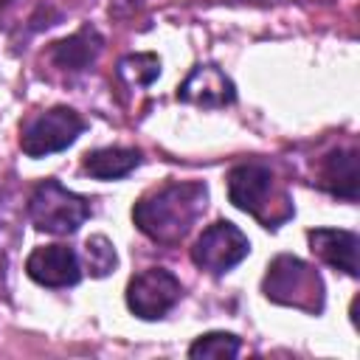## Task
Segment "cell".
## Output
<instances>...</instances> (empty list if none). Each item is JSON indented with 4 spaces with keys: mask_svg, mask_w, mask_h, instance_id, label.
I'll return each mask as SVG.
<instances>
[{
    "mask_svg": "<svg viewBox=\"0 0 360 360\" xmlns=\"http://www.w3.org/2000/svg\"><path fill=\"white\" fill-rule=\"evenodd\" d=\"M208 188L205 183H166L146 197H141L132 208V219L158 245H177L197 217L205 211Z\"/></svg>",
    "mask_w": 360,
    "mask_h": 360,
    "instance_id": "obj_1",
    "label": "cell"
},
{
    "mask_svg": "<svg viewBox=\"0 0 360 360\" xmlns=\"http://www.w3.org/2000/svg\"><path fill=\"white\" fill-rule=\"evenodd\" d=\"M264 295L276 304L307 309V312H321L323 307L321 276L307 262L290 253H281L270 262L264 276Z\"/></svg>",
    "mask_w": 360,
    "mask_h": 360,
    "instance_id": "obj_2",
    "label": "cell"
},
{
    "mask_svg": "<svg viewBox=\"0 0 360 360\" xmlns=\"http://www.w3.org/2000/svg\"><path fill=\"white\" fill-rule=\"evenodd\" d=\"M28 217L45 233H73L90 217V202L48 177L31 191Z\"/></svg>",
    "mask_w": 360,
    "mask_h": 360,
    "instance_id": "obj_3",
    "label": "cell"
},
{
    "mask_svg": "<svg viewBox=\"0 0 360 360\" xmlns=\"http://www.w3.org/2000/svg\"><path fill=\"white\" fill-rule=\"evenodd\" d=\"M84 132V118L70 107H51L22 124L20 146L28 158H45L68 149Z\"/></svg>",
    "mask_w": 360,
    "mask_h": 360,
    "instance_id": "obj_4",
    "label": "cell"
},
{
    "mask_svg": "<svg viewBox=\"0 0 360 360\" xmlns=\"http://www.w3.org/2000/svg\"><path fill=\"white\" fill-rule=\"evenodd\" d=\"M228 197L236 208L248 211L250 217H256L264 228H276V217H273V202L276 200V180L270 166L264 163H239L228 172Z\"/></svg>",
    "mask_w": 360,
    "mask_h": 360,
    "instance_id": "obj_5",
    "label": "cell"
},
{
    "mask_svg": "<svg viewBox=\"0 0 360 360\" xmlns=\"http://www.w3.org/2000/svg\"><path fill=\"white\" fill-rule=\"evenodd\" d=\"M248 250H250L248 236L233 222L219 219L197 236L191 248V262L211 276H222L231 267H236L248 256Z\"/></svg>",
    "mask_w": 360,
    "mask_h": 360,
    "instance_id": "obj_6",
    "label": "cell"
},
{
    "mask_svg": "<svg viewBox=\"0 0 360 360\" xmlns=\"http://www.w3.org/2000/svg\"><path fill=\"white\" fill-rule=\"evenodd\" d=\"M183 295V284L180 278L166 270V267H149L141 270L138 276H132L129 287H127V307L143 318V321H155L163 318Z\"/></svg>",
    "mask_w": 360,
    "mask_h": 360,
    "instance_id": "obj_7",
    "label": "cell"
},
{
    "mask_svg": "<svg viewBox=\"0 0 360 360\" xmlns=\"http://www.w3.org/2000/svg\"><path fill=\"white\" fill-rule=\"evenodd\" d=\"M25 273L42 287H73L82 278V262L68 245H45L25 259Z\"/></svg>",
    "mask_w": 360,
    "mask_h": 360,
    "instance_id": "obj_8",
    "label": "cell"
},
{
    "mask_svg": "<svg viewBox=\"0 0 360 360\" xmlns=\"http://www.w3.org/2000/svg\"><path fill=\"white\" fill-rule=\"evenodd\" d=\"M177 98L200 107H225L236 98L233 82L214 65H200L188 73V79L177 87Z\"/></svg>",
    "mask_w": 360,
    "mask_h": 360,
    "instance_id": "obj_9",
    "label": "cell"
},
{
    "mask_svg": "<svg viewBox=\"0 0 360 360\" xmlns=\"http://www.w3.org/2000/svg\"><path fill=\"white\" fill-rule=\"evenodd\" d=\"M312 253H318L326 264L335 270H343L346 276H357V233L338 231V228H312L309 233Z\"/></svg>",
    "mask_w": 360,
    "mask_h": 360,
    "instance_id": "obj_10",
    "label": "cell"
},
{
    "mask_svg": "<svg viewBox=\"0 0 360 360\" xmlns=\"http://www.w3.org/2000/svg\"><path fill=\"white\" fill-rule=\"evenodd\" d=\"M318 183L349 202L357 200V152L354 149H335L321 160Z\"/></svg>",
    "mask_w": 360,
    "mask_h": 360,
    "instance_id": "obj_11",
    "label": "cell"
},
{
    "mask_svg": "<svg viewBox=\"0 0 360 360\" xmlns=\"http://www.w3.org/2000/svg\"><path fill=\"white\" fill-rule=\"evenodd\" d=\"M104 39L93 25H82L76 34H70L68 39L53 42L51 48V59L56 68L62 70H84L96 62L98 51H101Z\"/></svg>",
    "mask_w": 360,
    "mask_h": 360,
    "instance_id": "obj_12",
    "label": "cell"
},
{
    "mask_svg": "<svg viewBox=\"0 0 360 360\" xmlns=\"http://www.w3.org/2000/svg\"><path fill=\"white\" fill-rule=\"evenodd\" d=\"M138 163H141V152L127 146H104L84 155V172L96 180H121Z\"/></svg>",
    "mask_w": 360,
    "mask_h": 360,
    "instance_id": "obj_13",
    "label": "cell"
},
{
    "mask_svg": "<svg viewBox=\"0 0 360 360\" xmlns=\"http://www.w3.org/2000/svg\"><path fill=\"white\" fill-rule=\"evenodd\" d=\"M158 73H160V62L155 53H135L118 62V76L129 87H146L158 79Z\"/></svg>",
    "mask_w": 360,
    "mask_h": 360,
    "instance_id": "obj_14",
    "label": "cell"
},
{
    "mask_svg": "<svg viewBox=\"0 0 360 360\" xmlns=\"http://www.w3.org/2000/svg\"><path fill=\"white\" fill-rule=\"evenodd\" d=\"M239 354V338L231 332H208L197 338L188 349V357H236Z\"/></svg>",
    "mask_w": 360,
    "mask_h": 360,
    "instance_id": "obj_15",
    "label": "cell"
},
{
    "mask_svg": "<svg viewBox=\"0 0 360 360\" xmlns=\"http://www.w3.org/2000/svg\"><path fill=\"white\" fill-rule=\"evenodd\" d=\"M84 259H87V270L96 276V278H101V276H107L112 267H115V250H112V245H110V239L107 236H90L87 239V245H84Z\"/></svg>",
    "mask_w": 360,
    "mask_h": 360,
    "instance_id": "obj_16",
    "label": "cell"
}]
</instances>
